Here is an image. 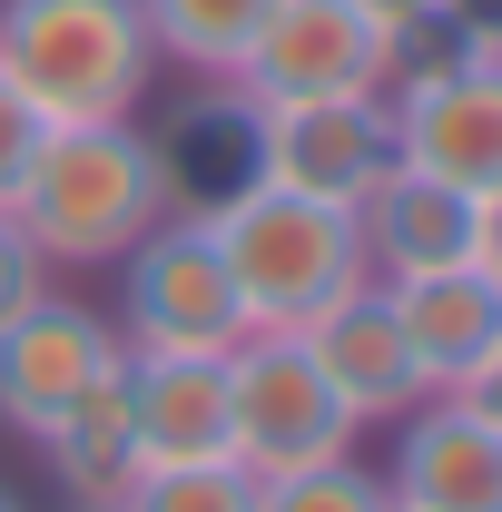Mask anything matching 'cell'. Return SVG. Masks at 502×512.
Here are the masks:
<instances>
[{"mask_svg": "<svg viewBox=\"0 0 502 512\" xmlns=\"http://www.w3.org/2000/svg\"><path fill=\"white\" fill-rule=\"evenodd\" d=\"M0 512H30V503H20V493H10V483H0Z\"/></svg>", "mask_w": 502, "mask_h": 512, "instance_id": "obj_23", "label": "cell"}, {"mask_svg": "<svg viewBox=\"0 0 502 512\" xmlns=\"http://www.w3.org/2000/svg\"><path fill=\"white\" fill-rule=\"evenodd\" d=\"M355 444H365V424L325 384L306 335H237L227 345V453L247 463L256 483H286V473L335 463Z\"/></svg>", "mask_w": 502, "mask_h": 512, "instance_id": "obj_4", "label": "cell"}, {"mask_svg": "<svg viewBox=\"0 0 502 512\" xmlns=\"http://www.w3.org/2000/svg\"><path fill=\"white\" fill-rule=\"evenodd\" d=\"M394 316L414 335V365L434 394H463L483 375V355L502 345V286L463 256V266H434V276H404L394 286Z\"/></svg>", "mask_w": 502, "mask_h": 512, "instance_id": "obj_12", "label": "cell"}, {"mask_svg": "<svg viewBox=\"0 0 502 512\" xmlns=\"http://www.w3.org/2000/svg\"><path fill=\"white\" fill-rule=\"evenodd\" d=\"M355 247H365V276H384V286L434 276V266H463V256H473V197L394 158L375 188L355 197Z\"/></svg>", "mask_w": 502, "mask_h": 512, "instance_id": "obj_11", "label": "cell"}, {"mask_svg": "<svg viewBox=\"0 0 502 512\" xmlns=\"http://www.w3.org/2000/svg\"><path fill=\"white\" fill-rule=\"evenodd\" d=\"M40 453H50L60 503H128V483L148 473V463H138V424H128V355L40 434Z\"/></svg>", "mask_w": 502, "mask_h": 512, "instance_id": "obj_14", "label": "cell"}, {"mask_svg": "<svg viewBox=\"0 0 502 512\" xmlns=\"http://www.w3.org/2000/svg\"><path fill=\"white\" fill-rule=\"evenodd\" d=\"M128 424L138 463L227 453V355H128Z\"/></svg>", "mask_w": 502, "mask_h": 512, "instance_id": "obj_13", "label": "cell"}, {"mask_svg": "<svg viewBox=\"0 0 502 512\" xmlns=\"http://www.w3.org/2000/svg\"><path fill=\"white\" fill-rule=\"evenodd\" d=\"M296 335H306V355L325 365V384L345 394L355 424H394V414H414V404L434 394L424 365H414V335L394 316V286H384V276H355V286L315 325H296Z\"/></svg>", "mask_w": 502, "mask_h": 512, "instance_id": "obj_10", "label": "cell"}, {"mask_svg": "<svg viewBox=\"0 0 502 512\" xmlns=\"http://www.w3.org/2000/svg\"><path fill=\"white\" fill-rule=\"evenodd\" d=\"M207 237L227 256V286H237V306H247V335H296V325H315L365 276L355 217L276 188V178H247L237 197H217V207H207Z\"/></svg>", "mask_w": 502, "mask_h": 512, "instance_id": "obj_3", "label": "cell"}, {"mask_svg": "<svg viewBox=\"0 0 502 512\" xmlns=\"http://www.w3.org/2000/svg\"><path fill=\"white\" fill-rule=\"evenodd\" d=\"M119 512H266V483H256L237 453H207V463H148L128 483Z\"/></svg>", "mask_w": 502, "mask_h": 512, "instance_id": "obj_16", "label": "cell"}, {"mask_svg": "<svg viewBox=\"0 0 502 512\" xmlns=\"http://www.w3.org/2000/svg\"><path fill=\"white\" fill-rule=\"evenodd\" d=\"M394 168V119L384 99H286V109H256V178L315 197V207H345Z\"/></svg>", "mask_w": 502, "mask_h": 512, "instance_id": "obj_8", "label": "cell"}, {"mask_svg": "<svg viewBox=\"0 0 502 512\" xmlns=\"http://www.w3.org/2000/svg\"><path fill=\"white\" fill-rule=\"evenodd\" d=\"M119 345L128 355H227L247 335V306L227 286V256L207 237V217H158L119 256Z\"/></svg>", "mask_w": 502, "mask_h": 512, "instance_id": "obj_5", "label": "cell"}, {"mask_svg": "<svg viewBox=\"0 0 502 512\" xmlns=\"http://www.w3.org/2000/svg\"><path fill=\"white\" fill-rule=\"evenodd\" d=\"M384 493L394 512H502V424L473 394H424L384 424Z\"/></svg>", "mask_w": 502, "mask_h": 512, "instance_id": "obj_9", "label": "cell"}, {"mask_svg": "<svg viewBox=\"0 0 502 512\" xmlns=\"http://www.w3.org/2000/svg\"><path fill=\"white\" fill-rule=\"evenodd\" d=\"M40 296H50V256L30 247V227L0 207V325L20 316V306H40Z\"/></svg>", "mask_w": 502, "mask_h": 512, "instance_id": "obj_19", "label": "cell"}, {"mask_svg": "<svg viewBox=\"0 0 502 512\" xmlns=\"http://www.w3.org/2000/svg\"><path fill=\"white\" fill-rule=\"evenodd\" d=\"M473 266L502 286V188H483L473 197Z\"/></svg>", "mask_w": 502, "mask_h": 512, "instance_id": "obj_20", "label": "cell"}, {"mask_svg": "<svg viewBox=\"0 0 502 512\" xmlns=\"http://www.w3.org/2000/svg\"><path fill=\"white\" fill-rule=\"evenodd\" d=\"M0 79L50 128L138 119L158 40L138 0H0Z\"/></svg>", "mask_w": 502, "mask_h": 512, "instance_id": "obj_2", "label": "cell"}, {"mask_svg": "<svg viewBox=\"0 0 502 512\" xmlns=\"http://www.w3.org/2000/svg\"><path fill=\"white\" fill-rule=\"evenodd\" d=\"M119 355H128L119 325L99 316V306H79V296L50 286L40 306H20V316L0 325V424H10L20 444H40L69 404L119 365Z\"/></svg>", "mask_w": 502, "mask_h": 512, "instance_id": "obj_7", "label": "cell"}, {"mask_svg": "<svg viewBox=\"0 0 502 512\" xmlns=\"http://www.w3.org/2000/svg\"><path fill=\"white\" fill-rule=\"evenodd\" d=\"M266 512H394L384 473L365 453H335V463H306L286 483H266Z\"/></svg>", "mask_w": 502, "mask_h": 512, "instance_id": "obj_17", "label": "cell"}, {"mask_svg": "<svg viewBox=\"0 0 502 512\" xmlns=\"http://www.w3.org/2000/svg\"><path fill=\"white\" fill-rule=\"evenodd\" d=\"M10 217L50 256V276L60 266L89 276V266H119L158 217H178V197H168V158H158L148 128L99 119V128H50V148H40Z\"/></svg>", "mask_w": 502, "mask_h": 512, "instance_id": "obj_1", "label": "cell"}, {"mask_svg": "<svg viewBox=\"0 0 502 512\" xmlns=\"http://www.w3.org/2000/svg\"><path fill=\"white\" fill-rule=\"evenodd\" d=\"M69 512H119V503H69Z\"/></svg>", "mask_w": 502, "mask_h": 512, "instance_id": "obj_24", "label": "cell"}, {"mask_svg": "<svg viewBox=\"0 0 502 512\" xmlns=\"http://www.w3.org/2000/svg\"><path fill=\"white\" fill-rule=\"evenodd\" d=\"M463 394H473V404H483V414H493V424H502V345H493V355H483V375L463 384Z\"/></svg>", "mask_w": 502, "mask_h": 512, "instance_id": "obj_22", "label": "cell"}, {"mask_svg": "<svg viewBox=\"0 0 502 512\" xmlns=\"http://www.w3.org/2000/svg\"><path fill=\"white\" fill-rule=\"evenodd\" d=\"M40 148H50V119L0 79V207H20V188H30V168H40Z\"/></svg>", "mask_w": 502, "mask_h": 512, "instance_id": "obj_18", "label": "cell"}, {"mask_svg": "<svg viewBox=\"0 0 502 512\" xmlns=\"http://www.w3.org/2000/svg\"><path fill=\"white\" fill-rule=\"evenodd\" d=\"M148 10V40H158V60L197 69V79H227V69L247 60L256 20L276 10V0H138Z\"/></svg>", "mask_w": 502, "mask_h": 512, "instance_id": "obj_15", "label": "cell"}, {"mask_svg": "<svg viewBox=\"0 0 502 512\" xmlns=\"http://www.w3.org/2000/svg\"><path fill=\"white\" fill-rule=\"evenodd\" d=\"M365 10H375L384 30H414V20H443L453 0H365Z\"/></svg>", "mask_w": 502, "mask_h": 512, "instance_id": "obj_21", "label": "cell"}, {"mask_svg": "<svg viewBox=\"0 0 502 512\" xmlns=\"http://www.w3.org/2000/svg\"><path fill=\"white\" fill-rule=\"evenodd\" d=\"M394 79V30L365 0H276L256 20L247 60L227 69V89L247 109H286V99H384Z\"/></svg>", "mask_w": 502, "mask_h": 512, "instance_id": "obj_6", "label": "cell"}]
</instances>
